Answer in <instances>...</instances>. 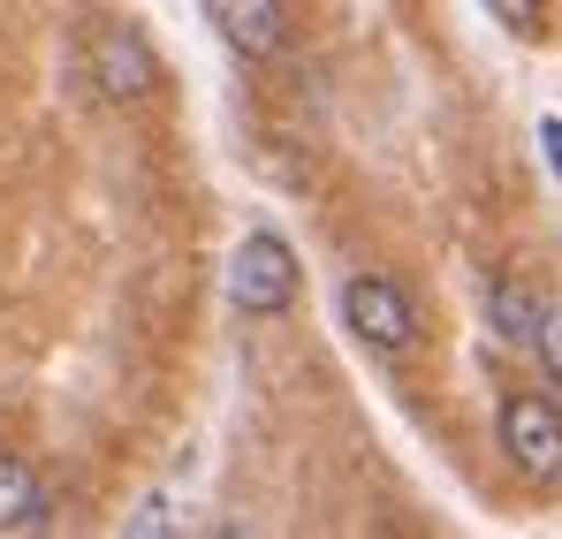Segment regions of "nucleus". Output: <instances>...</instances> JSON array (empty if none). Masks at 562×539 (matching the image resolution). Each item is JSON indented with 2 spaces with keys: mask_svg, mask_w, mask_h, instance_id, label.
I'll return each instance as SVG.
<instances>
[{
  "mask_svg": "<svg viewBox=\"0 0 562 539\" xmlns=\"http://www.w3.org/2000/svg\"><path fill=\"white\" fill-rule=\"evenodd\" d=\"M205 23L221 31V46H228L236 61H274L281 38H289L281 0H205Z\"/></svg>",
  "mask_w": 562,
  "mask_h": 539,
  "instance_id": "5",
  "label": "nucleus"
},
{
  "mask_svg": "<svg viewBox=\"0 0 562 539\" xmlns=\"http://www.w3.org/2000/svg\"><path fill=\"white\" fill-rule=\"evenodd\" d=\"M494 8V23L502 31H517V38H532L540 31V15H548V0H486Z\"/></svg>",
  "mask_w": 562,
  "mask_h": 539,
  "instance_id": "8",
  "label": "nucleus"
},
{
  "mask_svg": "<svg viewBox=\"0 0 562 539\" xmlns=\"http://www.w3.org/2000/svg\"><path fill=\"white\" fill-rule=\"evenodd\" d=\"M540 153H548V168L562 182V114H540Z\"/></svg>",
  "mask_w": 562,
  "mask_h": 539,
  "instance_id": "10",
  "label": "nucleus"
},
{
  "mask_svg": "<svg viewBox=\"0 0 562 539\" xmlns=\"http://www.w3.org/2000/svg\"><path fill=\"white\" fill-rule=\"evenodd\" d=\"M85 69H92L99 99H153V91H160V54H153V38H145L137 23H106V31H92Z\"/></svg>",
  "mask_w": 562,
  "mask_h": 539,
  "instance_id": "4",
  "label": "nucleus"
},
{
  "mask_svg": "<svg viewBox=\"0 0 562 539\" xmlns=\"http://www.w3.org/2000/svg\"><path fill=\"white\" fill-rule=\"evenodd\" d=\"M502 456L517 463V479L562 486V403L555 395H509L502 403Z\"/></svg>",
  "mask_w": 562,
  "mask_h": 539,
  "instance_id": "2",
  "label": "nucleus"
},
{
  "mask_svg": "<svg viewBox=\"0 0 562 539\" xmlns=\"http://www.w3.org/2000/svg\"><path fill=\"white\" fill-rule=\"evenodd\" d=\"M46 525V479L23 456H0V532H38Z\"/></svg>",
  "mask_w": 562,
  "mask_h": 539,
  "instance_id": "7",
  "label": "nucleus"
},
{
  "mask_svg": "<svg viewBox=\"0 0 562 539\" xmlns=\"http://www.w3.org/2000/svg\"><path fill=\"white\" fill-rule=\"evenodd\" d=\"M342 327L366 343V350H411L418 343V304L387 281V273H350L342 281Z\"/></svg>",
  "mask_w": 562,
  "mask_h": 539,
  "instance_id": "3",
  "label": "nucleus"
},
{
  "mask_svg": "<svg viewBox=\"0 0 562 539\" xmlns=\"http://www.w3.org/2000/svg\"><path fill=\"white\" fill-rule=\"evenodd\" d=\"M532 350H540V358L562 372V312H548V327H540V343H532Z\"/></svg>",
  "mask_w": 562,
  "mask_h": 539,
  "instance_id": "11",
  "label": "nucleus"
},
{
  "mask_svg": "<svg viewBox=\"0 0 562 539\" xmlns=\"http://www.w3.org/2000/svg\"><path fill=\"white\" fill-rule=\"evenodd\" d=\"M296 251L281 244L274 228H251L244 244H236V259H228V304L244 312V319H281L289 304H296Z\"/></svg>",
  "mask_w": 562,
  "mask_h": 539,
  "instance_id": "1",
  "label": "nucleus"
},
{
  "mask_svg": "<svg viewBox=\"0 0 562 539\" xmlns=\"http://www.w3.org/2000/svg\"><path fill=\"white\" fill-rule=\"evenodd\" d=\"M122 532H130V539H160V532H176V517H168V502H145Z\"/></svg>",
  "mask_w": 562,
  "mask_h": 539,
  "instance_id": "9",
  "label": "nucleus"
},
{
  "mask_svg": "<svg viewBox=\"0 0 562 539\" xmlns=\"http://www.w3.org/2000/svg\"><path fill=\"white\" fill-rule=\"evenodd\" d=\"M548 312H555V304H548L525 273H502V281L486 289V319H494V335H502V343H517V350H532V343H540Z\"/></svg>",
  "mask_w": 562,
  "mask_h": 539,
  "instance_id": "6",
  "label": "nucleus"
}]
</instances>
